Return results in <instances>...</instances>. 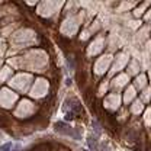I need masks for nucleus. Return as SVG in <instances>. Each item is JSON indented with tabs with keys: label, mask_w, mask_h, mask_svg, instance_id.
Segmentation results:
<instances>
[{
	"label": "nucleus",
	"mask_w": 151,
	"mask_h": 151,
	"mask_svg": "<svg viewBox=\"0 0 151 151\" xmlns=\"http://www.w3.org/2000/svg\"><path fill=\"white\" fill-rule=\"evenodd\" d=\"M111 61H112V55H111V54H105V55H102V57L96 61V65H95V73H96V74H99V76H102V74H103V73L109 68Z\"/></svg>",
	"instance_id": "obj_1"
},
{
	"label": "nucleus",
	"mask_w": 151,
	"mask_h": 151,
	"mask_svg": "<svg viewBox=\"0 0 151 151\" xmlns=\"http://www.w3.org/2000/svg\"><path fill=\"white\" fill-rule=\"evenodd\" d=\"M77 26H79V20L76 19V16H71V17H68V19L64 20V23H63L61 28H63V32H64V33L73 35V33H76Z\"/></svg>",
	"instance_id": "obj_2"
},
{
	"label": "nucleus",
	"mask_w": 151,
	"mask_h": 151,
	"mask_svg": "<svg viewBox=\"0 0 151 151\" xmlns=\"http://www.w3.org/2000/svg\"><path fill=\"white\" fill-rule=\"evenodd\" d=\"M55 129L57 131H60V132H63V134H65V135H70V137H73V138H80V134L73 128V127H70L68 124H65V122H60V124H57L55 125Z\"/></svg>",
	"instance_id": "obj_3"
},
{
	"label": "nucleus",
	"mask_w": 151,
	"mask_h": 151,
	"mask_svg": "<svg viewBox=\"0 0 151 151\" xmlns=\"http://www.w3.org/2000/svg\"><path fill=\"white\" fill-rule=\"evenodd\" d=\"M16 100V96L10 92V90H3L1 92V95H0V105H3V106H6V108H10L12 106V103Z\"/></svg>",
	"instance_id": "obj_4"
},
{
	"label": "nucleus",
	"mask_w": 151,
	"mask_h": 151,
	"mask_svg": "<svg viewBox=\"0 0 151 151\" xmlns=\"http://www.w3.org/2000/svg\"><path fill=\"white\" fill-rule=\"evenodd\" d=\"M127 63H128V55L127 54H119L116 57V60H115V64H113V67L111 70V74H113L115 71H118L121 68H124L127 65Z\"/></svg>",
	"instance_id": "obj_5"
},
{
	"label": "nucleus",
	"mask_w": 151,
	"mask_h": 151,
	"mask_svg": "<svg viewBox=\"0 0 151 151\" xmlns=\"http://www.w3.org/2000/svg\"><path fill=\"white\" fill-rule=\"evenodd\" d=\"M103 38L102 36H99L97 39H95V42H92L90 44V47H89V55H95V54H97V52H100L102 51V48H103Z\"/></svg>",
	"instance_id": "obj_6"
},
{
	"label": "nucleus",
	"mask_w": 151,
	"mask_h": 151,
	"mask_svg": "<svg viewBox=\"0 0 151 151\" xmlns=\"http://www.w3.org/2000/svg\"><path fill=\"white\" fill-rule=\"evenodd\" d=\"M119 103H121V97H119L118 95H111V96H108L106 100H105V106H106L108 109H111V111H115V109L119 106Z\"/></svg>",
	"instance_id": "obj_7"
},
{
	"label": "nucleus",
	"mask_w": 151,
	"mask_h": 151,
	"mask_svg": "<svg viewBox=\"0 0 151 151\" xmlns=\"http://www.w3.org/2000/svg\"><path fill=\"white\" fill-rule=\"evenodd\" d=\"M128 76L127 74H119L116 79H113V81H112V87L113 89H116V90H119V89H122V86H125L127 83H128Z\"/></svg>",
	"instance_id": "obj_8"
},
{
	"label": "nucleus",
	"mask_w": 151,
	"mask_h": 151,
	"mask_svg": "<svg viewBox=\"0 0 151 151\" xmlns=\"http://www.w3.org/2000/svg\"><path fill=\"white\" fill-rule=\"evenodd\" d=\"M134 97H135V87L131 86V87L127 89V92H125V95H124V102H125V103H129Z\"/></svg>",
	"instance_id": "obj_9"
},
{
	"label": "nucleus",
	"mask_w": 151,
	"mask_h": 151,
	"mask_svg": "<svg viewBox=\"0 0 151 151\" xmlns=\"http://www.w3.org/2000/svg\"><path fill=\"white\" fill-rule=\"evenodd\" d=\"M145 84H147V77L144 74L143 76H138V79L135 80V87L143 89V87H145Z\"/></svg>",
	"instance_id": "obj_10"
},
{
	"label": "nucleus",
	"mask_w": 151,
	"mask_h": 151,
	"mask_svg": "<svg viewBox=\"0 0 151 151\" xmlns=\"http://www.w3.org/2000/svg\"><path fill=\"white\" fill-rule=\"evenodd\" d=\"M143 108H144V106H143V103H141L140 100H135V102L132 103V113H135V115H137V113H140V112L143 111Z\"/></svg>",
	"instance_id": "obj_11"
},
{
	"label": "nucleus",
	"mask_w": 151,
	"mask_h": 151,
	"mask_svg": "<svg viewBox=\"0 0 151 151\" xmlns=\"http://www.w3.org/2000/svg\"><path fill=\"white\" fill-rule=\"evenodd\" d=\"M144 122H145V125H147V127H150V125H151V109H147V111H145V115H144Z\"/></svg>",
	"instance_id": "obj_12"
},
{
	"label": "nucleus",
	"mask_w": 151,
	"mask_h": 151,
	"mask_svg": "<svg viewBox=\"0 0 151 151\" xmlns=\"http://www.w3.org/2000/svg\"><path fill=\"white\" fill-rule=\"evenodd\" d=\"M150 96H151V87H147L144 92H143V100H145V102H148L150 100Z\"/></svg>",
	"instance_id": "obj_13"
},
{
	"label": "nucleus",
	"mask_w": 151,
	"mask_h": 151,
	"mask_svg": "<svg viewBox=\"0 0 151 151\" xmlns=\"http://www.w3.org/2000/svg\"><path fill=\"white\" fill-rule=\"evenodd\" d=\"M9 74H10V70H9V68H3L1 73H0V81L6 80V79L9 77Z\"/></svg>",
	"instance_id": "obj_14"
},
{
	"label": "nucleus",
	"mask_w": 151,
	"mask_h": 151,
	"mask_svg": "<svg viewBox=\"0 0 151 151\" xmlns=\"http://www.w3.org/2000/svg\"><path fill=\"white\" fill-rule=\"evenodd\" d=\"M137 74L138 73V64L134 61V63H131V65H129V74Z\"/></svg>",
	"instance_id": "obj_15"
},
{
	"label": "nucleus",
	"mask_w": 151,
	"mask_h": 151,
	"mask_svg": "<svg viewBox=\"0 0 151 151\" xmlns=\"http://www.w3.org/2000/svg\"><path fill=\"white\" fill-rule=\"evenodd\" d=\"M145 7H147V4H143V6H141L140 9H137V10L134 12V13H135V16H141V13H143V12L145 10Z\"/></svg>",
	"instance_id": "obj_16"
},
{
	"label": "nucleus",
	"mask_w": 151,
	"mask_h": 151,
	"mask_svg": "<svg viewBox=\"0 0 151 151\" xmlns=\"http://www.w3.org/2000/svg\"><path fill=\"white\" fill-rule=\"evenodd\" d=\"M147 19H148V20H151V10L147 13Z\"/></svg>",
	"instance_id": "obj_17"
},
{
	"label": "nucleus",
	"mask_w": 151,
	"mask_h": 151,
	"mask_svg": "<svg viewBox=\"0 0 151 151\" xmlns=\"http://www.w3.org/2000/svg\"><path fill=\"white\" fill-rule=\"evenodd\" d=\"M0 63H1V61H0Z\"/></svg>",
	"instance_id": "obj_18"
}]
</instances>
